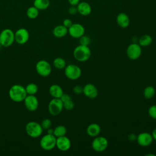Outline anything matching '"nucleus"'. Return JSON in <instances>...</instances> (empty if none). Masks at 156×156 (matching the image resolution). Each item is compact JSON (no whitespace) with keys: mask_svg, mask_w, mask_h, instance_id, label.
Here are the masks:
<instances>
[{"mask_svg":"<svg viewBox=\"0 0 156 156\" xmlns=\"http://www.w3.org/2000/svg\"><path fill=\"white\" fill-rule=\"evenodd\" d=\"M27 95L25 87L19 84L13 85L10 88L9 91V98L15 102L23 101Z\"/></svg>","mask_w":156,"mask_h":156,"instance_id":"nucleus-1","label":"nucleus"},{"mask_svg":"<svg viewBox=\"0 0 156 156\" xmlns=\"http://www.w3.org/2000/svg\"><path fill=\"white\" fill-rule=\"evenodd\" d=\"M91 52L88 46L79 44L76 46L73 51V56L74 58L79 62L87 61L91 57Z\"/></svg>","mask_w":156,"mask_h":156,"instance_id":"nucleus-2","label":"nucleus"},{"mask_svg":"<svg viewBox=\"0 0 156 156\" xmlns=\"http://www.w3.org/2000/svg\"><path fill=\"white\" fill-rule=\"evenodd\" d=\"M25 130L30 137L36 138L42 134L43 129L41 124L38 122L36 121H30L26 124Z\"/></svg>","mask_w":156,"mask_h":156,"instance_id":"nucleus-3","label":"nucleus"},{"mask_svg":"<svg viewBox=\"0 0 156 156\" xmlns=\"http://www.w3.org/2000/svg\"><path fill=\"white\" fill-rule=\"evenodd\" d=\"M15 41V33L10 29H3L0 33V42L2 46L9 47Z\"/></svg>","mask_w":156,"mask_h":156,"instance_id":"nucleus-4","label":"nucleus"},{"mask_svg":"<svg viewBox=\"0 0 156 156\" xmlns=\"http://www.w3.org/2000/svg\"><path fill=\"white\" fill-rule=\"evenodd\" d=\"M64 69L65 76L68 79L72 80L78 79L82 74V70L80 68L74 64H69L66 66Z\"/></svg>","mask_w":156,"mask_h":156,"instance_id":"nucleus-5","label":"nucleus"},{"mask_svg":"<svg viewBox=\"0 0 156 156\" xmlns=\"http://www.w3.org/2000/svg\"><path fill=\"white\" fill-rule=\"evenodd\" d=\"M56 138H57L53 134L47 133L40 139V145L43 149L50 151L55 147Z\"/></svg>","mask_w":156,"mask_h":156,"instance_id":"nucleus-6","label":"nucleus"},{"mask_svg":"<svg viewBox=\"0 0 156 156\" xmlns=\"http://www.w3.org/2000/svg\"><path fill=\"white\" fill-rule=\"evenodd\" d=\"M142 53L141 46L136 43H132L129 44L126 49L127 57L132 60H137L140 58Z\"/></svg>","mask_w":156,"mask_h":156,"instance_id":"nucleus-7","label":"nucleus"},{"mask_svg":"<svg viewBox=\"0 0 156 156\" xmlns=\"http://www.w3.org/2000/svg\"><path fill=\"white\" fill-rule=\"evenodd\" d=\"M108 144V140L103 136H95L91 143V147L93 149L97 152H101L104 151Z\"/></svg>","mask_w":156,"mask_h":156,"instance_id":"nucleus-8","label":"nucleus"},{"mask_svg":"<svg viewBox=\"0 0 156 156\" xmlns=\"http://www.w3.org/2000/svg\"><path fill=\"white\" fill-rule=\"evenodd\" d=\"M63 109V104L60 98H53L48 104V111L51 115H59Z\"/></svg>","mask_w":156,"mask_h":156,"instance_id":"nucleus-9","label":"nucleus"},{"mask_svg":"<svg viewBox=\"0 0 156 156\" xmlns=\"http://www.w3.org/2000/svg\"><path fill=\"white\" fill-rule=\"evenodd\" d=\"M37 73L41 76H48L52 71V68L50 63L44 60H39L35 66Z\"/></svg>","mask_w":156,"mask_h":156,"instance_id":"nucleus-10","label":"nucleus"},{"mask_svg":"<svg viewBox=\"0 0 156 156\" xmlns=\"http://www.w3.org/2000/svg\"><path fill=\"white\" fill-rule=\"evenodd\" d=\"M68 34L71 37L74 38H79L85 34L84 27L79 23H73L72 25L68 28Z\"/></svg>","mask_w":156,"mask_h":156,"instance_id":"nucleus-11","label":"nucleus"},{"mask_svg":"<svg viewBox=\"0 0 156 156\" xmlns=\"http://www.w3.org/2000/svg\"><path fill=\"white\" fill-rule=\"evenodd\" d=\"M29 39V33L25 28H20L15 32V41L20 44H24Z\"/></svg>","mask_w":156,"mask_h":156,"instance_id":"nucleus-12","label":"nucleus"},{"mask_svg":"<svg viewBox=\"0 0 156 156\" xmlns=\"http://www.w3.org/2000/svg\"><path fill=\"white\" fill-rule=\"evenodd\" d=\"M23 101L26 108L30 112L35 111L38 107V100L35 95L27 94Z\"/></svg>","mask_w":156,"mask_h":156,"instance_id":"nucleus-13","label":"nucleus"},{"mask_svg":"<svg viewBox=\"0 0 156 156\" xmlns=\"http://www.w3.org/2000/svg\"><path fill=\"white\" fill-rule=\"evenodd\" d=\"M136 141L138 144L143 147L149 146L153 141V138L151 133L148 132H141L136 136Z\"/></svg>","mask_w":156,"mask_h":156,"instance_id":"nucleus-14","label":"nucleus"},{"mask_svg":"<svg viewBox=\"0 0 156 156\" xmlns=\"http://www.w3.org/2000/svg\"><path fill=\"white\" fill-rule=\"evenodd\" d=\"M71 143L70 140L65 135L56 138L55 146L61 151H67L71 147Z\"/></svg>","mask_w":156,"mask_h":156,"instance_id":"nucleus-15","label":"nucleus"},{"mask_svg":"<svg viewBox=\"0 0 156 156\" xmlns=\"http://www.w3.org/2000/svg\"><path fill=\"white\" fill-rule=\"evenodd\" d=\"M83 93L89 99H94L98 95V90L94 85L88 83L83 87Z\"/></svg>","mask_w":156,"mask_h":156,"instance_id":"nucleus-16","label":"nucleus"},{"mask_svg":"<svg viewBox=\"0 0 156 156\" xmlns=\"http://www.w3.org/2000/svg\"><path fill=\"white\" fill-rule=\"evenodd\" d=\"M116 22L119 27L122 28H126L130 24V19L127 14L124 13H120L116 17Z\"/></svg>","mask_w":156,"mask_h":156,"instance_id":"nucleus-17","label":"nucleus"},{"mask_svg":"<svg viewBox=\"0 0 156 156\" xmlns=\"http://www.w3.org/2000/svg\"><path fill=\"white\" fill-rule=\"evenodd\" d=\"M101 130V126L97 123H91L87 128V133L91 137H95L99 135Z\"/></svg>","mask_w":156,"mask_h":156,"instance_id":"nucleus-18","label":"nucleus"},{"mask_svg":"<svg viewBox=\"0 0 156 156\" xmlns=\"http://www.w3.org/2000/svg\"><path fill=\"white\" fill-rule=\"evenodd\" d=\"M77 12L82 15L87 16L91 13V5L86 2H80L77 4Z\"/></svg>","mask_w":156,"mask_h":156,"instance_id":"nucleus-19","label":"nucleus"},{"mask_svg":"<svg viewBox=\"0 0 156 156\" xmlns=\"http://www.w3.org/2000/svg\"><path fill=\"white\" fill-rule=\"evenodd\" d=\"M49 93L53 98H60L63 94V91L60 85L53 84L49 87Z\"/></svg>","mask_w":156,"mask_h":156,"instance_id":"nucleus-20","label":"nucleus"},{"mask_svg":"<svg viewBox=\"0 0 156 156\" xmlns=\"http://www.w3.org/2000/svg\"><path fill=\"white\" fill-rule=\"evenodd\" d=\"M68 33V28L63 24L56 26L52 30V34L57 38H62L65 37Z\"/></svg>","mask_w":156,"mask_h":156,"instance_id":"nucleus-21","label":"nucleus"},{"mask_svg":"<svg viewBox=\"0 0 156 156\" xmlns=\"http://www.w3.org/2000/svg\"><path fill=\"white\" fill-rule=\"evenodd\" d=\"M50 5L49 0H34L33 5L39 10H44L47 9Z\"/></svg>","mask_w":156,"mask_h":156,"instance_id":"nucleus-22","label":"nucleus"},{"mask_svg":"<svg viewBox=\"0 0 156 156\" xmlns=\"http://www.w3.org/2000/svg\"><path fill=\"white\" fill-rule=\"evenodd\" d=\"M152 42V38L151 35L145 34L142 35L138 40V44L141 46L146 47L149 46Z\"/></svg>","mask_w":156,"mask_h":156,"instance_id":"nucleus-23","label":"nucleus"},{"mask_svg":"<svg viewBox=\"0 0 156 156\" xmlns=\"http://www.w3.org/2000/svg\"><path fill=\"white\" fill-rule=\"evenodd\" d=\"M26 15L30 19H35L39 15V10L34 5L30 6L27 9Z\"/></svg>","mask_w":156,"mask_h":156,"instance_id":"nucleus-24","label":"nucleus"},{"mask_svg":"<svg viewBox=\"0 0 156 156\" xmlns=\"http://www.w3.org/2000/svg\"><path fill=\"white\" fill-rule=\"evenodd\" d=\"M53 65L57 69H62L66 66V61L62 57H57L53 60Z\"/></svg>","mask_w":156,"mask_h":156,"instance_id":"nucleus-25","label":"nucleus"},{"mask_svg":"<svg viewBox=\"0 0 156 156\" xmlns=\"http://www.w3.org/2000/svg\"><path fill=\"white\" fill-rule=\"evenodd\" d=\"M66 133V128L63 125H59L56 126L53 132V135L56 137H60L65 135Z\"/></svg>","mask_w":156,"mask_h":156,"instance_id":"nucleus-26","label":"nucleus"},{"mask_svg":"<svg viewBox=\"0 0 156 156\" xmlns=\"http://www.w3.org/2000/svg\"><path fill=\"white\" fill-rule=\"evenodd\" d=\"M155 94V90L153 86H147L143 90V95L145 98L150 99L152 98Z\"/></svg>","mask_w":156,"mask_h":156,"instance_id":"nucleus-27","label":"nucleus"},{"mask_svg":"<svg viewBox=\"0 0 156 156\" xmlns=\"http://www.w3.org/2000/svg\"><path fill=\"white\" fill-rule=\"evenodd\" d=\"M25 89L27 94L35 95L38 90V87L35 83H29L26 85Z\"/></svg>","mask_w":156,"mask_h":156,"instance_id":"nucleus-28","label":"nucleus"},{"mask_svg":"<svg viewBox=\"0 0 156 156\" xmlns=\"http://www.w3.org/2000/svg\"><path fill=\"white\" fill-rule=\"evenodd\" d=\"M91 43L90 38L87 36L83 35L82 37L79 38V43L80 44L84 45V46H88Z\"/></svg>","mask_w":156,"mask_h":156,"instance_id":"nucleus-29","label":"nucleus"},{"mask_svg":"<svg viewBox=\"0 0 156 156\" xmlns=\"http://www.w3.org/2000/svg\"><path fill=\"white\" fill-rule=\"evenodd\" d=\"M40 124H41L43 129L47 130L51 127L52 122H51V119H49L48 118H45L41 121V123Z\"/></svg>","mask_w":156,"mask_h":156,"instance_id":"nucleus-30","label":"nucleus"},{"mask_svg":"<svg viewBox=\"0 0 156 156\" xmlns=\"http://www.w3.org/2000/svg\"><path fill=\"white\" fill-rule=\"evenodd\" d=\"M63 108H65L67 110H72L74 107V103L72 101V99L63 102Z\"/></svg>","mask_w":156,"mask_h":156,"instance_id":"nucleus-31","label":"nucleus"},{"mask_svg":"<svg viewBox=\"0 0 156 156\" xmlns=\"http://www.w3.org/2000/svg\"><path fill=\"white\" fill-rule=\"evenodd\" d=\"M148 114L151 118L156 119V104L152 105L149 108Z\"/></svg>","mask_w":156,"mask_h":156,"instance_id":"nucleus-32","label":"nucleus"},{"mask_svg":"<svg viewBox=\"0 0 156 156\" xmlns=\"http://www.w3.org/2000/svg\"><path fill=\"white\" fill-rule=\"evenodd\" d=\"M73 92L77 94L83 93V87L80 85H76L73 87Z\"/></svg>","mask_w":156,"mask_h":156,"instance_id":"nucleus-33","label":"nucleus"},{"mask_svg":"<svg viewBox=\"0 0 156 156\" xmlns=\"http://www.w3.org/2000/svg\"><path fill=\"white\" fill-rule=\"evenodd\" d=\"M73 23H72V21L70 20V19H68V18H66L63 21V25L64 26H65L66 27L68 28L71 25H72Z\"/></svg>","mask_w":156,"mask_h":156,"instance_id":"nucleus-34","label":"nucleus"},{"mask_svg":"<svg viewBox=\"0 0 156 156\" xmlns=\"http://www.w3.org/2000/svg\"><path fill=\"white\" fill-rule=\"evenodd\" d=\"M68 12L69 14L71 15H75L78 12H77V7H76L75 6L71 5L69 9H68Z\"/></svg>","mask_w":156,"mask_h":156,"instance_id":"nucleus-35","label":"nucleus"},{"mask_svg":"<svg viewBox=\"0 0 156 156\" xmlns=\"http://www.w3.org/2000/svg\"><path fill=\"white\" fill-rule=\"evenodd\" d=\"M60 99H61L62 101L63 102H65V101L71 100V96H70L69 94L63 93V94H62V96L60 97Z\"/></svg>","mask_w":156,"mask_h":156,"instance_id":"nucleus-36","label":"nucleus"},{"mask_svg":"<svg viewBox=\"0 0 156 156\" xmlns=\"http://www.w3.org/2000/svg\"><path fill=\"white\" fill-rule=\"evenodd\" d=\"M136 136L135 134H133V133H130L128 135V140L131 141H133L134 140H136Z\"/></svg>","mask_w":156,"mask_h":156,"instance_id":"nucleus-37","label":"nucleus"},{"mask_svg":"<svg viewBox=\"0 0 156 156\" xmlns=\"http://www.w3.org/2000/svg\"><path fill=\"white\" fill-rule=\"evenodd\" d=\"M69 4L71 5H73V6H76L79 3V1L80 0H68Z\"/></svg>","mask_w":156,"mask_h":156,"instance_id":"nucleus-38","label":"nucleus"},{"mask_svg":"<svg viewBox=\"0 0 156 156\" xmlns=\"http://www.w3.org/2000/svg\"><path fill=\"white\" fill-rule=\"evenodd\" d=\"M152 136L153 138V140H154L156 141V128L154 129L152 132Z\"/></svg>","mask_w":156,"mask_h":156,"instance_id":"nucleus-39","label":"nucleus"},{"mask_svg":"<svg viewBox=\"0 0 156 156\" xmlns=\"http://www.w3.org/2000/svg\"><path fill=\"white\" fill-rule=\"evenodd\" d=\"M53 132H54V129H52L50 128H49L48 129H47V133L49 134H53Z\"/></svg>","mask_w":156,"mask_h":156,"instance_id":"nucleus-40","label":"nucleus"},{"mask_svg":"<svg viewBox=\"0 0 156 156\" xmlns=\"http://www.w3.org/2000/svg\"><path fill=\"white\" fill-rule=\"evenodd\" d=\"M2 44H1V42H0V48L2 47Z\"/></svg>","mask_w":156,"mask_h":156,"instance_id":"nucleus-41","label":"nucleus"}]
</instances>
